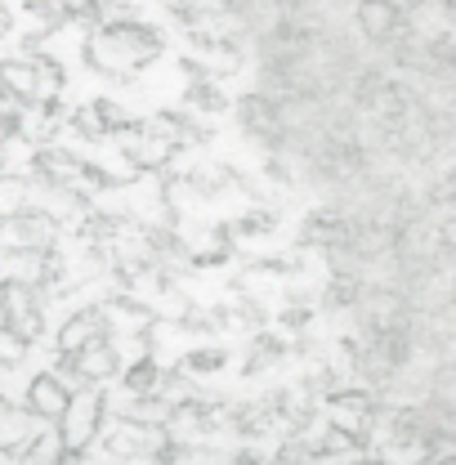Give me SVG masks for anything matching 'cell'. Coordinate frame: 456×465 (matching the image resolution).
<instances>
[{
    "label": "cell",
    "mask_w": 456,
    "mask_h": 465,
    "mask_svg": "<svg viewBox=\"0 0 456 465\" xmlns=\"http://www.w3.org/2000/svg\"><path fill=\"white\" fill-rule=\"evenodd\" d=\"M32 407H36L41 416H58V411H63V390H58L50 376H41V381L32 385Z\"/></svg>",
    "instance_id": "6da1fadb"
},
{
    "label": "cell",
    "mask_w": 456,
    "mask_h": 465,
    "mask_svg": "<svg viewBox=\"0 0 456 465\" xmlns=\"http://www.w3.org/2000/svg\"><path fill=\"white\" fill-rule=\"evenodd\" d=\"M0 85H5L9 94H32L36 72H32V67H23V63H5V67H0Z\"/></svg>",
    "instance_id": "7a4b0ae2"
},
{
    "label": "cell",
    "mask_w": 456,
    "mask_h": 465,
    "mask_svg": "<svg viewBox=\"0 0 456 465\" xmlns=\"http://www.w3.org/2000/svg\"><path fill=\"white\" fill-rule=\"evenodd\" d=\"M23 358V336L9 327V331H0V362H18Z\"/></svg>",
    "instance_id": "3957f363"
},
{
    "label": "cell",
    "mask_w": 456,
    "mask_h": 465,
    "mask_svg": "<svg viewBox=\"0 0 456 465\" xmlns=\"http://www.w3.org/2000/svg\"><path fill=\"white\" fill-rule=\"evenodd\" d=\"M5 27H9V18H5V14H0V32H5Z\"/></svg>",
    "instance_id": "277c9868"
}]
</instances>
